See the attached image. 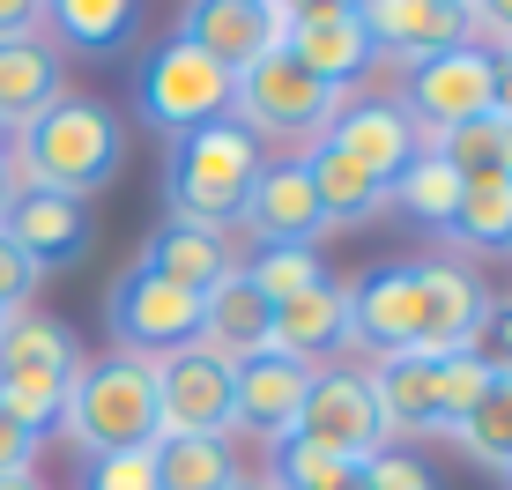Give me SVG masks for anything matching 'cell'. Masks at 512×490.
Wrapping results in <instances>:
<instances>
[{"mask_svg":"<svg viewBox=\"0 0 512 490\" xmlns=\"http://www.w3.org/2000/svg\"><path fill=\"white\" fill-rule=\"evenodd\" d=\"M268 320L275 305L245 283V268H231L216 290H201V335L193 342H208L223 364H245V357H268Z\"/></svg>","mask_w":512,"mask_h":490,"instance_id":"cell-21","label":"cell"},{"mask_svg":"<svg viewBox=\"0 0 512 490\" xmlns=\"http://www.w3.org/2000/svg\"><path fill=\"white\" fill-rule=\"evenodd\" d=\"M0 490H45V483H38V468H23V476H0Z\"/></svg>","mask_w":512,"mask_h":490,"instance_id":"cell-42","label":"cell"},{"mask_svg":"<svg viewBox=\"0 0 512 490\" xmlns=\"http://www.w3.org/2000/svg\"><path fill=\"white\" fill-rule=\"evenodd\" d=\"M38 446H45L38 431H23L8 409H0V476H23V468L38 461Z\"/></svg>","mask_w":512,"mask_h":490,"instance_id":"cell-39","label":"cell"},{"mask_svg":"<svg viewBox=\"0 0 512 490\" xmlns=\"http://www.w3.org/2000/svg\"><path fill=\"white\" fill-rule=\"evenodd\" d=\"M231 112H238V127L253 134H275V142H320V134L334 127V112H342V90L320 75H305V67L290 60V52H260L245 75H231Z\"/></svg>","mask_w":512,"mask_h":490,"instance_id":"cell-5","label":"cell"},{"mask_svg":"<svg viewBox=\"0 0 512 490\" xmlns=\"http://www.w3.org/2000/svg\"><path fill=\"white\" fill-rule=\"evenodd\" d=\"M134 268H149V275H164V283H179V290H216L223 275L238 268V253H231V238L223 231H208V223H179V216H164L149 231V245H141V260Z\"/></svg>","mask_w":512,"mask_h":490,"instance_id":"cell-20","label":"cell"},{"mask_svg":"<svg viewBox=\"0 0 512 490\" xmlns=\"http://www.w3.org/2000/svg\"><path fill=\"white\" fill-rule=\"evenodd\" d=\"M156 439H231V364L208 342L156 357Z\"/></svg>","mask_w":512,"mask_h":490,"instance_id":"cell-7","label":"cell"},{"mask_svg":"<svg viewBox=\"0 0 512 490\" xmlns=\"http://www.w3.org/2000/svg\"><path fill=\"white\" fill-rule=\"evenodd\" d=\"M82 490H156V446H119V453H90Z\"/></svg>","mask_w":512,"mask_h":490,"instance_id":"cell-35","label":"cell"},{"mask_svg":"<svg viewBox=\"0 0 512 490\" xmlns=\"http://www.w3.org/2000/svg\"><path fill=\"white\" fill-rule=\"evenodd\" d=\"M15 194H23V186H15V164H0V208H8Z\"/></svg>","mask_w":512,"mask_h":490,"instance_id":"cell-43","label":"cell"},{"mask_svg":"<svg viewBox=\"0 0 512 490\" xmlns=\"http://www.w3.org/2000/svg\"><path fill=\"white\" fill-rule=\"evenodd\" d=\"M104 320H112V335L127 357H171V349H186L193 335H201V297L164 283V275L149 268H127L112 290H104Z\"/></svg>","mask_w":512,"mask_h":490,"instance_id":"cell-8","label":"cell"},{"mask_svg":"<svg viewBox=\"0 0 512 490\" xmlns=\"http://www.w3.org/2000/svg\"><path fill=\"white\" fill-rule=\"evenodd\" d=\"M282 52H290L305 75L349 90V75H364V60H372V38H364V23H357V0H305V8L282 0Z\"/></svg>","mask_w":512,"mask_h":490,"instance_id":"cell-11","label":"cell"},{"mask_svg":"<svg viewBox=\"0 0 512 490\" xmlns=\"http://www.w3.org/2000/svg\"><path fill=\"white\" fill-rule=\"evenodd\" d=\"M52 97H67L60 82V52H52L38 30L30 38H0V127H30Z\"/></svg>","mask_w":512,"mask_h":490,"instance_id":"cell-23","label":"cell"},{"mask_svg":"<svg viewBox=\"0 0 512 490\" xmlns=\"http://www.w3.org/2000/svg\"><path fill=\"white\" fill-rule=\"evenodd\" d=\"M30 297H38V260L0 231V312H30Z\"/></svg>","mask_w":512,"mask_h":490,"instance_id":"cell-38","label":"cell"},{"mask_svg":"<svg viewBox=\"0 0 512 490\" xmlns=\"http://www.w3.org/2000/svg\"><path fill=\"white\" fill-rule=\"evenodd\" d=\"M0 320H8V312H0Z\"/></svg>","mask_w":512,"mask_h":490,"instance_id":"cell-46","label":"cell"},{"mask_svg":"<svg viewBox=\"0 0 512 490\" xmlns=\"http://www.w3.org/2000/svg\"><path fill=\"white\" fill-rule=\"evenodd\" d=\"M468 357L483 364V372H512V297H490L483 320H475L468 335Z\"/></svg>","mask_w":512,"mask_h":490,"instance_id":"cell-36","label":"cell"},{"mask_svg":"<svg viewBox=\"0 0 512 490\" xmlns=\"http://www.w3.org/2000/svg\"><path fill=\"white\" fill-rule=\"evenodd\" d=\"M364 476H372V490H438V476L416 461L409 446H379L372 461H364Z\"/></svg>","mask_w":512,"mask_h":490,"instance_id":"cell-37","label":"cell"},{"mask_svg":"<svg viewBox=\"0 0 512 490\" xmlns=\"http://www.w3.org/2000/svg\"><path fill=\"white\" fill-rule=\"evenodd\" d=\"M357 23L372 52H401V60H431L446 45H468V8L461 0H357Z\"/></svg>","mask_w":512,"mask_h":490,"instance_id":"cell-16","label":"cell"},{"mask_svg":"<svg viewBox=\"0 0 512 490\" xmlns=\"http://www.w3.org/2000/svg\"><path fill=\"white\" fill-rule=\"evenodd\" d=\"M8 156H15V134H8V127H0V164H8Z\"/></svg>","mask_w":512,"mask_h":490,"instance_id":"cell-45","label":"cell"},{"mask_svg":"<svg viewBox=\"0 0 512 490\" xmlns=\"http://www.w3.org/2000/svg\"><path fill=\"white\" fill-rule=\"evenodd\" d=\"M231 490H275V483H268V476H238Z\"/></svg>","mask_w":512,"mask_h":490,"instance_id":"cell-44","label":"cell"},{"mask_svg":"<svg viewBox=\"0 0 512 490\" xmlns=\"http://www.w3.org/2000/svg\"><path fill=\"white\" fill-rule=\"evenodd\" d=\"M305 179H312V194H320V216H327V231L334 223H372L379 208H386V186L372 179V171H357L342 149H327V142H312L305 156Z\"/></svg>","mask_w":512,"mask_h":490,"instance_id":"cell-25","label":"cell"},{"mask_svg":"<svg viewBox=\"0 0 512 490\" xmlns=\"http://www.w3.org/2000/svg\"><path fill=\"white\" fill-rule=\"evenodd\" d=\"M490 379H498V372H483V364H475L468 349L438 357V431H453V424H461V416L475 409V401L490 394Z\"/></svg>","mask_w":512,"mask_h":490,"instance_id":"cell-34","label":"cell"},{"mask_svg":"<svg viewBox=\"0 0 512 490\" xmlns=\"http://www.w3.org/2000/svg\"><path fill=\"white\" fill-rule=\"evenodd\" d=\"M0 231H8V245H23L30 260L45 268H67V260L90 253V201H67V194H15L8 208H0Z\"/></svg>","mask_w":512,"mask_h":490,"instance_id":"cell-17","label":"cell"},{"mask_svg":"<svg viewBox=\"0 0 512 490\" xmlns=\"http://www.w3.org/2000/svg\"><path fill=\"white\" fill-rule=\"evenodd\" d=\"M38 23H45V8H30V0H0V38H30Z\"/></svg>","mask_w":512,"mask_h":490,"instance_id":"cell-41","label":"cell"},{"mask_svg":"<svg viewBox=\"0 0 512 490\" xmlns=\"http://www.w3.org/2000/svg\"><path fill=\"white\" fill-rule=\"evenodd\" d=\"M320 142H327V149H342L357 171H372L379 186H394L401 171H409L416 156L431 149V134H416L401 104H379V97H372V104H342V112H334V127L320 134Z\"/></svg>","mask_w":512,"mask_h":490,"instance_id":"cell-13","label":"cell"},{"mask_svg":"<svg viewBox=\"0 0 512 490\" xmlns=\"http://www.w3.org/2000/svg\"><path fill=\"white\" fill-rule=\"evenodd\" d=\"M260 164H268V156H260V142L238 127V119H216V127L179 134V142H171V164H164L171 216H179V223H208V231L238 223Z\"/></svg>","mask_w":512,"mask_h":490,"instance_id":"cell-2","label":"cell"},{"mask_svg":"<svg viewBox=\"0 0 512 490\" xmlns=\"http://www.w3.org/2000/svg\"><path fill=\"white\" fill-rule=\"evenodd\" d=\"M446 238L468 245V253H498V245H512V179H475V186H461V208H453Z\"/></svg>","mask_w":512,"mask_h":490,"instance_id":"cell-29","label":"cell"},{"mask_svg":"<svg viewBox=\"0 0 512 490\" xmlns=\"http://www.w3.org/2000/svg\"><path fill=\"white\" fill-rule=\"evenodd\" d=\"M119 156H127V134L119 119L104 112L97 97H52L30 127H15V186L30 194H67V201H90L119 179Z\"/></svg>","mask_w":512,"mask_h":490,"instance_id":"cell-1","label":"cell"},{"mask_svg":"<svg viewBox=\"0 0 512 490\" xmlns=\"http://www.w3.org/2000/svg\"><path fill=\"white\" fill-rule=\"evenodd\" d=\"M305 387H312V364H290V357H245L231 364V431H260V439H282L305 409Z\"/></svg>","mask_w":512,"mask_h":490,"instance_id":"cell-18","label":"cell"},{"mask_svg":"<svg viewBox=\"0 0 512 490\" xmlns=\"http://www.w3.org/2000/svg\"><path fill=\"white\" fill-rule=\"evenodd\" d=\"M461 186H468V179H461V171L446 164V156H438V149H423L416 164L401 171L394 186H386V201H401V208H409L416 223L446 231V223H453V208H461Z\"/></svg>","mask_w":512,"mask_h":490,"instance_id":"cell-27","label":"cell"},{"mask_svg":"<svg viewBox=\"0 0 512 490\" xmlns=\"http://www.w3.org/2000/svg\"><path fill=\"white\" fill-rule=\"evenodd\" d=\"M483 305H490V297L475 290L468 268L431 260V268H423V357H453V349H468Z\"/></svg>","mask_w":512,"mask_h":490,"instance_id":"cell-24","label":"cell"},{"mask_svg":"<svg viewBox=\"0 0 512 490\" xmlns=\"http://www.w3.org/2000/svg\"><path fill=\"white\" fill-rule=\"evenodd\" d=\"M45 23L82 52H112V45L134 38L141 8H127V0H60V8H45Z\"/></svg>","mask_w":512,"mask_h":490,"instance_id":"cell-31","label":"cell"},{"mask_svg":"<svg viewBox=\"0 0 512 490\" xmlns=\"http://www.w3.org/2000/svg\"><path fill=\"white\" fill-rule=\"evenodd\" d=\"M453 439H461L475 461L490 468V476H505V483H512V372L490 379V394L475 401L461 424H453Z\"/></svg>","mask_w":512,"mask_h":490,"instance_id":"cell-28","label":"cell"},{"mask_svg":"<svg viewBox=\"0 0 512 490\" xmlns=\"http://www.w3.org/2000/svg\"><path fill=\"white\" fill-rule=\"evenodd\" d=\"M409 127L416 134H453V127H468V119H483L490 112V52H475V45H446V52H431V60H416L409 67Z\"/></svg>","mask_w":512,"mask_h":490,"instance_id":"cell-10","label":"cell"},{"mask_svg":"<svg viewBox=\"0 0 512 490\" xmlns=\"http://www.w3.org/2000/svg\"><path fill=\"white\" fill-rule=\"evenodd\" d=\"M334 349H349V290L342 283H320L305 297H290V305H275L268 320V357H290V364H320Z\"/></svg>","mask_w":512,"mask_h":490,"instance_id":"cell-19","label":"cell"},{"mask_svg":"<svg viewBox=\"0 0 512 490\" xmlns=\"http://www.w3.org/2000/svg\"><path fill=\"white\" fill-rule=\"evenodd\" d=\"M245 283L268 297V305H290V297L320 290V283H327V268H320V253H305V245H268V253H253Z\"/></svg>","mask_w":512,"mask_h":490,"instance_id":"cell-33","label":"cell"},{"mask_svg":"<svg viewBox=\"0 0 512 490\" xmlns=\"http://www.w3.org/2000/svg\"><path fill=\"white\" fill-rule=\"evenodd\" d=\"M134 97H141V119H149V127H171V134L231 119V75L186 38H164L149 60H141Z\"/></svg>","mask_w":512,"mask_h":490,"instance_id":"cell-6","label":"cell"},{"mask_svg":"<svg viewBox=\"0 0 512 490\" xmlns=\"http://www.w3.org/2000/svg\"><path fill=\"white\" fill-rule=\"evenodd\" d=\"M282 439L320 446V453H334V461H372V453L386 446L372 379H364V372H312L305 409H297V424L282 431Z\"/></svg>","mask_w":512,"mask_h":490,"instance_id":"cell-9","label":"cell"},{"mask_svg":"<svg viewBox=\"0 0 512 490\" xmlns=\"http://www.w3.org/2000/svg\"><path fill=\"white\" fill-rule=\"evenodd\" d=\"M438 156H446L453 171L475 186V179H512V127L498 112H483V119H468V127H453V134H438L431 142Z\"/></svg>","mask_w":512,"mask_h":490,"instance_id":"cell-30","label":"cell"},{"mask_svg":"<svg viewBox=\"0 0 512 490\" xmlns=\"http://www.w3.org/2000/svg\"><path fill=\"white\" fill-rule=\"evenodd\" d=\"M275 490H372L364 461H334L320 446H297V439H275V468H268Z\"/></svg>","mask_w":512,"mask_h":490,"instance_id":"cell-32","label":"cell"},{"mask_svg":"<svg viewBox=\"0 0 512 490\" xmlns=\"http://www.w3.org/2000/svg\"><path fill=\"white\" fill-rule=\"evenodd\" d=\"M186 45H201L223 75H245L260 52L282 45V0H201L179 23Z\"/></svg>","mask_w":512,"mask_h":490,"instance_id":"cell-14","label":"cell"},{"mask_svg":"<svg viewBox=\"0 0 512 490\" xmlns=\"http://www.w3.org/2000/svg\"><path fill=\"white\" fill-rule=\"evenodd\" d=\"M349 342L372 357H423V268H379L349 290Z\"/></svg>","mask_w":512,"mask_h":490,"instance_id":"cell-12","label":"cell"},{"mask_svg":"<svg viewBox=\"0 0 512 490\" xmlns=\"http://www.w3.org/2000/svg\"><path fill=\"white\" fill-rule=\"evenodd\" d=\"M238 223H245V238H260V253L268 245H320L327 231V216H320V194H312V179H305V164H260V179H253V194H245L238 208Z\"/></svg>","mask_w":512,"mask_h":490,"instance_id":"cell-15","label":"cell"},{"mask_svg":"<svg viewBox=\"0 0 512 490\" xmlns=\"http://www.w3.org/2000/svg\"><path fill=\"white\" fill-rule=\"evenodd\" d=\"M67 439L82 453H119V446H156V364L149 357H82L75 387L60 409Z\"/></svg>","mask_w":512,"mask_h":490,"instance_id":"cell-3","label":"cell"},{"mask_svg":"<svg viewBox=\"0 0 512 490\" xmlns=\"http://www.w3.org/2000/svg\"><path fill=\"white\" fill-rule=\"evenodd\" d=\"M364 379H372L386 446L438 431V357H416V349L409 357H379V372H364Z\"/></svg>","mask_w":512,"mask_h":490,"instance_id":"cell-22","label":"cell"},{"mask_svg":"<svg viewBox=\"0 0 512 490\" xmlns=\"http://www.w3.org/2000/svg\"><path fill=\"white\" fill-rule=\"evenodd\" d=\"M238 476L231 439H156V490H231Z\"/></svg>","mask_w":512,"mask_h":490,"instance_id":"cell-26","label":"cell"},{"mask_svg":"<svg viewBox=\"0 0 512 490\" xmlns=\"http://www.w3.org/2000/svg\"><path fill=\"white\" fill-rule=\"evenodd\" d=\"M490 112L512 127V52H490Z\"/></svg>","mask_w":512,"mask_h":490,"instance_id":"cell-40","label":"cell"},{"mask_svg":"<svg viewBox=\"0 0 512 490\" xmlns=\"http://www.w3.org/2000/svg\"><path fill=\"white\" fill-rule=\"evenodd\" d=\"M75 372H82V342L67 335L52 312H8V320H0V409L23 431L45 439V431L60 424Z\"/></svg>","mask_w":512,"mask_h":490,"instance_id":"cell-4","label":"cell"}]
</instances>
